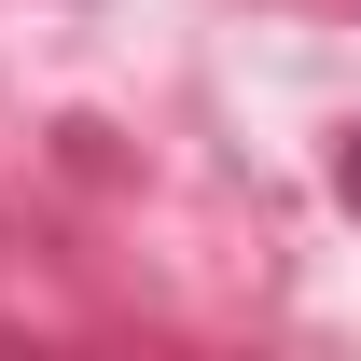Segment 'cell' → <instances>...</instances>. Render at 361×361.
Returning a JSON list of instances; mask_svg holds the SVG:
<instances>
[{
    "label": "cell",
    "mask_w": 361,
    "mask_h": 361,
    "mask_svg": "<svg viewBox=\"0 0 361 361\" xmlns=\"http://www.w3.org/2000/svg\"><path fill=\"white\" fill-rule=\"evenodd\" d=\"M334 180H348V209H361V139H348V153H334Z\"/></svg>",
    "instance_id": "cell-1"
}]
</instances>
